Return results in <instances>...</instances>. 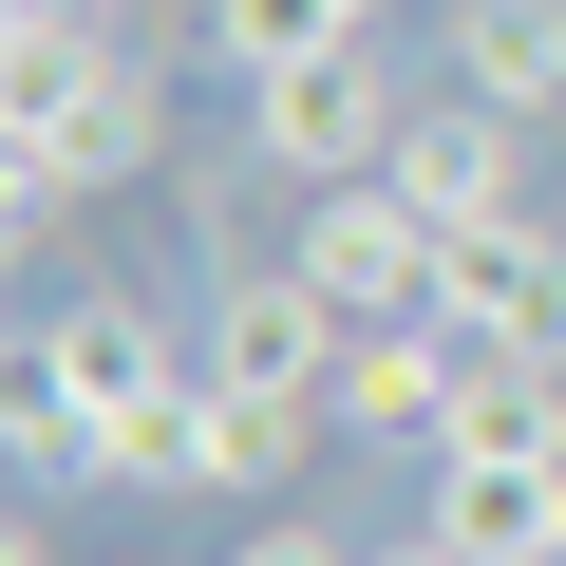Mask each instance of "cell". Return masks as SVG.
I'll return each instance as SVG.
<instances>
[{"instance_id":"11","label":"cell","mask_w":566,"mask_h":566,"mask_svg":"<svg viewBox=\"0 0 566 566\" xmlns=\"http://www.w3.org/2000/svg\"><path fill=\"white\" fill-rule=\"evenodd\" d=\"M0 453H20V491H95V397L57 378V340H20V378H0Z\"/></svg>"},{"instance_id":"13","label":"cell","mask_w":566,"mask_h":566,"mask_svg":"<svg viewBox=\"0 0 566 566\" xmlns=\"http://www.w3.org/2000/svg\"><path fill=\"white\" fill-rule=\"evenodd\" d=\"M189 39H208L227 76H283V57H322V39H378V20H340V0H189Z\"/></svg>"},{"instance_id":"4","label":"cell","mask_w":566,"mask_h":566,"mask_svg":"<svg viewBox=\"0 0 566 566\" xmlns=\"http://www.w3.org/2000/svg\"><path fill=\"white\" fill-rule=\"evenodd\" d=\"M397 208H416L434 245H472V227L547 208V189H528V114H491V95H434V114L397 133Z\"/></svg>"},{"instance_id":"18","label":"cell","mask_w":566,"mask_h":566,"mask_svg":"<svg viewBox=\"0 0 566 566\" xmlns=\"http://www.w3.org/2000/svg\"><path fill=\"white\" fill-rule=\"evenodd\" d=\"M547 566H566V547H547Z\"/></svg>"},{"instance_id":"7","label":"cell","mask_w":566,"mask_h":566,"mask_svg":"<svg viewBox=\"0 0 566 566\" xmlns=\"http://www.w3.org/2000/svg\"><path fill=\"white\" fill-rule=\"evenodd\" d=\"M434 528H453V566H547L566 547V453H434Z\"/></svg>"},{"instance_id":"1","label":"cell","mask_w":566,"mask_h":566,"mask_svg":"<svg viewBox=\"0 0 566 566\" xmlns=\"http://www.w3.org/2000/svg\"><path fill=\"white\" fill-rule=\"evenodd\" d=\"M397 133H416V95L378 76V39H322V57L245 76V151L283 189H359V170H397Z\"/></svg>"},{"instance_id":"9","label":"cell","mask_w":566,"mask_h":566,"mask_svg":"<svg viewBox=\"0 0 566 566\" xmlns=\"http://www.w3.org/2000/svg\"><path fill=\"white\" fill-rule=\"evenodd\" d=\"M39 151H57L76 189H151V170H170V76H151V39H114V57H95V95H76Z\"/></svg>"},{"instance_id":"3","label":"cell","mask_w":566,"mask_h":566,"mask_svg":"<svg viewBox=\"0 0 566 566\" xmlns=\"http://www.w3.org/2000/svg\"><path fill=\"white\" fill-rule=\"evenodd\" d=\"M340 340H359V322L322 303L303 264H227L208 322H189V359H208L227 397H322V416H340Z\"/></svg>"},{"instance_id":"8","label":"cell","mask_w":566,"mask_h":566,"mask_svg":"<svg viewBox=\"0 0 566 566\" xmlns=\"http://www.w3.org/2000/svg\"><path fill=\"white\" fill-rule=\"evenodd\" d=\"M340 434L434 453V434H453V322H359V340H340Z\"/></svg>"},{"instance_id":"12","label":"cell","mask_w":566,"mask_h":566,"mask_svg":"<svg viewBox=\"0 0 566 566\" xmlns=\"http://www.w3.org/2000/svg\"><path fill=\"white\" fill-rule=\"evenodd\" d=\"M322 434H340L322 397H227V378H208V491H283Z\"/></svg>"},{"instance_id":"2","label":"cell","mask_w":566,"mask_h":566,"mask_svg":"<svg viewBox=\"0 0 566 566\" xmlns=\"http://www.w3.org/2000/svg\"><path fill=\"white\" fill-rule=\"evenodd\" d=\"M283 264H303L340 322H434V264L453 245L397 208V170H359V189H303V208H283Z\"/></svg>"},{"instance_id":"17","label":"cell","mask_w":566,"mask_h":566,"mask_svg":"<svg viewBox=\"0 0 566 566\" xmlns=\"http://www.w3.org/2000/svg\"><path fill=\"white\" fill-rule=\"evenodd\" d=\"M359 566H453V528H397V547H359Z\"/></svg>"},{"instance_id":"10","label":"cell","mask_w":566,"mask_h":566,"mask_svg":"<svg viewBox=\"0 0 566 566\" xmlns=\"http://www.w3.org/2000/svg\"><path fill=\"white\" fill-rule=\"evenodd\" d=\"M453 95H491V114H566V0H453Z\"/></svg>"},{"instance_id":"14","label":"cell","mask_w":566,"mask_h":566,"mask_svg":"<svg viewBox=\"0 0 566 566\" xmlns=\"http://www.w3.org/2000/svg\"><path fill=\"white\" fill-rule=\"evenodd\" d=\"M227 566H359V547H340V528H303V510H264V528H245Z\"/></svg>"},{"instance_id":"6","label":"cell","mask_w":566,"mask_h":566,"mask_svg":"<svg viewBox=\"0 0 566 566\" xmlns=\"http://www.w3.org/2000/svg\"><path fill=\"white\" fill-rule=\"evenodd\" d=\"M39 340H57V378H76L95 416H151V397H189V378H208V359H189V340L133 303V283H76V303H57Z\"/></svg>"},{"instance_id":"15","label":"cell","mask_w":566,"mask_h":566,"mask_svg":"<svg viewBox=\"0 0 566 566\" xmlns=\"http://www.w3.org/2000/svg\"><path fill=\"white\" fill-rule=\"evenodd\" d=\"M0 20H76V39H151V0H0Z\"/></svg>"},{"instance_id":"16","label":"cell","mask_w":566,"mask_h":566,"mask_svg":"<svg viewBox=\"0 0 566 566\" xmlns=\"http://www.w3.org/2000/svg\"><path fill=\"white\" fill-rule=\"evenodd\" d=\"M0 566H57V528H39V491H20V528H0Z\"/></svg>"},{"instance_id":"5","label":"cell","mask_w":566,"mask_h":566,"mask_svg":"<svg viewBox=\"0 0 566 566\" xmlns=\"http://www.w3.org/2000/svg\"><path fill=\"white\" fill-rule=\"evenodd\" d=\"M434 322H472V340H510V359H566V208L472 227V245L434 264Z\"/></svg>"}]
</instances>
